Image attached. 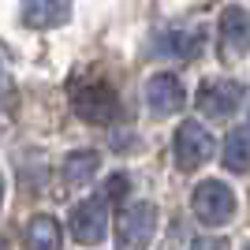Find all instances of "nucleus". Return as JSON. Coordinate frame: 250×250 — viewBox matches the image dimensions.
<instances>
[{
    "label": "nucleus",
    "instance_id": "nucleus-15",
    "mask_svg": "<svg viewBox=\"0 0 250 250\" xmlns=\"http://www.w3.org/2000/svg\"><path fill=\"white\" fill-rule=\"evenodd\" d=\"M190 250H228V239H217V235H202V239L190 243Z\"/></svg>",
    "mask_w": 250,
    "mask_h": 250
},
{
    "label": "nucleus",
    "instance_id": "nucleus-11",
    "mask_svg": "<svg viewBox=\"0 0 250 250\" xmlns=\"http://www.w3.org/2000/svg\"><path fill=\"white\" fill-rule=\"evenodd\" d=\"M22 247H26V250H60V247H63L60 224H56L49 213L30 217V224L22 228Z\"/></svg>",
    "mask_w": 250,
    "mask_h": 250
},
{
    "label": "nucleus",
    "instance_id": "nucleus-4",
    "mask_svg": "<svg viewBox=\"0 0 250 250\" xmlns=\"http://www.w3.org/2000/svg\"><path fill=\"white\" fill-rule=\"evenodd\" d=\"M71 235L75 243H83V247H97V243H104V235H108V198H86L75 206L71 213Z\"/></svg>",
    "mask_w": 250,
    "mask_h": 250
},
{
    "label": "nucleus",
    "instance_id": "nucleus-18",
    "mask_svg": "<svg viewBox=\"0 0 250 250\" xmlns=\"http://www.w3.org/2000/svg\"><path fill=\"white\" fill-rule=\"evenodd\" d=\"M243 250H250V243H247V247H243Z\"/></svg>",
    "mask_w": 250,
    "mask_h": 250
},
{
    "label": "nucleus",
    "instance_id": "nucleus-12",
    "mask_svg": "<svg viewBox=\"0 0 250 250\" xmlns=\"http://www.w3.org/2000/svg\"><path fill=\"white\" fill-rule=\"evenodd\" d=\"M220 157H224V168H228V172H250V127L228 131Z\"/></svg>",
    "mask_w": 250,
    "mask_h": 250
},
{
    "label": "nucleus",
    "instance_id": "nucleus-10",
    "mask_svg": "<svg viewBox=\"0 0 250 250\" xmlns=\"http://www.w3.org/2000/svg\"><path fill=\"white\" fill-rule=\"evenodd\" d=\"M220 42L228 52H243L250 45V11L243 4H228L220 11Z\"/></svg>",
    "mask_w": 250,
    "mask_h": 250
},
{
    "label": "nucleus",
    "instance_id": "nucleus-1",
    "mask_svg": "<svg viewBox=\"0 0 250 250\" xmlns=\"http://www.w3.org/2000/svg\"><path fill=\"white\" fill-rule=\"evenodd\" d=\"M71 108L86 124H112L120 116V97L104 79H75L71 83Z\"/></svg>",
    "mask_w": 250,
    "mask_h": 250
},
{
    "label": "nucleus",
    "instance_id": "nucleus-13",
    "mask_svg": "<svg viewBox=\"0 0 250 250\" xmlns=\"http://www.w3.org/2000/svg\"><path fill=\"white\" fill-rule=\"evenodd\" d=\"M97 165H101V157H97L94 149H79V153H71L67 161H63V183H67V187H83V183H90V179L97 176Z\"/></svg>",
    "mask_w": 250,
    "mask_h": 250
},
{
    "label": "nucleus",
    "instance_id": "nucleus-5",
    "mask_svg": "<svg viewBox=\"0 0 250 250\" xmlns=\"http://www.w3.org/2000/svg\"><path fill=\"white\" fill-rule=\"evenodd\" d=\"M183 104H187V90H183V83H179V75L157 71V75L146 79V108L157 116V120L176 116Z\"/></svg>",
    "mask_w": 250,
    "mask_h": 250
},
{
    "label": "nucleus",
    "instance_id": "nucleus-17",
    "mask_svg": "<svg viewBox=\"0 0 250 250\" xmlns=\"http://www.w3.org/2000/svg\"><path fill=\"white\" fill-rule=\"evenodd\" d=\"M0 250H8V239H0Z\"/></svg>",
    "mask_w": 250,
    "mask_h": 250
},
{
    "label": "nucleus",
    "instance_id": "nucleus-7",
    "mask_svg": "<svg viewBox=\"0 0 250 250\" xmlns=\"http://www.w3.org/2000/svg\"><path fill=\"white\" fill-rule=\"evenodd\" d=\"M243 94L247 90L235 79H206L198 90V112L213 116V120H224V116H231L243 104Z\"/></svg>",
    "mask_w": 250,
    "mask_h": 250
},
{
    "label": "nucleus",
    "instance_id": "nucleus-6",
    "mask_svg": "<svg viewBox=\"0 0 250 250\" xmlns=\"http://www.w3.org/2000/svg\"><path fill=\"white\" fill-rule=\"evenodd\" d=\"M213 135L206 131V124L198 120H183L176 131V165L179 168H198L213 157Z\"/></svg>",
    "mask_w": 250,
    "mask_h": 250
},
{
    "label": "nucleus",
    "instance_id": "nucleus-9",
    "mask_svg": "<svg viewBox=\"0 0 250 250\" xmlns=\"http://www.w3.org/2000/svg\"><path fill=\"white\" fill-rule=\"evenodd\" d=\"M19 15L30 30H52L71 19V0H22Z\"/></svg>",
    "mask_w": 250,
    "mask_h": 250
},
{
    "label": "nucleus",
    "instance_id": "nucleus-16",
    "mask_svg": "<svg viewBox=\"0 0 250 250\" xmlns=\"http://www.w3.org/2000/svg\"><path fill=\"white\" fill-rule=\"evenodd\" d=\"M0 202H4V176H0Z\"/></svg>",
    "mask_w": 250,
    "mask_h": 250
},
{
    "label": "nucleus",
    "instance_id": "nucleus-2",
    "mask_svg": "<svg viewBox=\"0 0 250 250\" xmlns=\"http://www.w3.org/2000/svg\"><path fill=\"white\" fill-rule=\"evenodd\" d=\"M190 206H194V217L209 228H217V224H228L235 217V190L228 183H220V179H202L194 194H190Z\"/></svg>",
    "mask_w": 250,
    "mask_h": 250
},
{
    "label": "nucleus",
    "instance_id": "nucleus-3",
    "mask_svg": "<svg viewBox=\"0 0 250 250\" xmlns=\"http://www.w3.org/2000/svg\"><path fill=\"white\" fill-rule=\"evenodd\" d=\"M157 231V206L153 202H135L116 220V250H146Z\"/></svg>",
    "mask_w": 250,
    "mask_h": 250
},
{
    "label": "nucleus",
    "instance_id": "nucleus-14",
    "mask_svg": "<svg viewBox=\"0 0 250 250\" xmlns=\"http://www.w3.org/2000/svg\"><path fill=\"white\" fill-rule=\"evenodd\" d=\"M0 101L4 104L15 101V83H11V67H8V60H4V52H0Z\"/></svg>",
    "mask_w": 250,
    "mask_h": 250
},
{
    "label": "nucleus",
    "instance_id": "nucleus-8",
    "mask_svg": "<svg viewBox=\"0 0 250 250\" xmlns=\"http://www.w3.org/2000/svg\"><path fill=\"white\" fill-rule=\"evenodd\" d=\"M157 49L176 60H194L206 49V30L202 26H168L157 34Z\"/></svg>",
    "mask_w": 250,
    "mask_h": 250
}]
</instances>
